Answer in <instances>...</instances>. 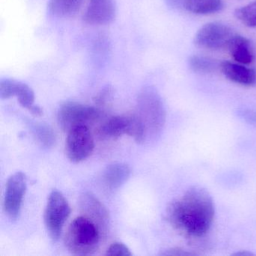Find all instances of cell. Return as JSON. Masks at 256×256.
<instances>
[{"mask_svg":"<svg viewBox=\"0 0 256 256\" xmlns=\"http://www.w3.org/2000/svg\"><path fill=\"white\" fill-rule=\"evenodd\" d=\"M70 214L71 208L68 200L60 192L53 190L48 198L44 220L48 232L54 241L59 239Z\"/></svg>","mask_w":256,"mask_h":256,"instance_id":"4","label":"cell"},{"mask_svg":"<svg viewBox=\"0 0 256 256\" xmlns=\"http://www.w3.org/2000/svg\"><path fill=\"white\" fill-rule=\"evenodd\" d=\"M164 4L174 10H185L186 0H164Z\"/></svg>","mask_w":256,"mask_h":256,"instance_id":"25","label":"cell"},{"mask_svg":"<svg viewBox=\"0 0 256 256\" xmlns=\"http://www.w3.org/2000/svg\"><path fill=\"white\" fill-rule=\"evenodd\" d=\"M26 191V176L23 172H16L8 178L4 194V208L11 220H17L20 215Z\"/></svg>","mask_w":256,"mask_h":256,"instance_id":"9","label":"cell"},{"mask_svg":"<svg viewBox=\"0 0 256 256\" xmlns=\"http://www.w3.org/2000/svg\"><path fill=\"white\" fill-rule=\"evenodd\" d=\"M240 116L248 124L256 126V112L251 110H244L241 112Z\"/></svg>","mask_w":256,"mask_h":256,"instance_id":"26","label":"cell"},{"mask_svg":"<svg viewBox=\"0 0 256 256\" xmlns=\"http://www.w3.org/2000/svg\"><path fill=\"white\" fill-rule=\"evenodd\" d=\"M100 115V110L96 108L76 102H66L58 110V124L64 131L68 132L74 127L94 122Z\"/></svg>","mask_w":256,"mask_h":256,"instance_id":"5","label":"cell"},{"mask_svg":"<svg viewBox=\"0 0 256 256\" xmlns=\"http://www.w3.org/2000/svg\"><path fill=\"white\" fill-rule=\"evenodd\" d=\"M188 66L194 72L209 74L220 68V62L216 60L203 55H193L188 58Z\"/></svg>","mask_w":256,"mask_h":256,"instance_id":"17","label":"cell"},{"mask_svg":"<svg viewBox=\"0 0 256 256\" xmlns=\"http://www.w3.org/2000/svg\"><path fill=\"white\" fill-rule=\"evenodd\" d=\"M37 138L46 146H50L55 142V134L49 126L41 124L36 128Z\"/></svg>","mask_w":256,"mask_h":256,"instance_id":"20","label":"cell"},{"mask_svg":"<svg viewBox=\"0 0 256 256\" xmlns=\"http://www.w3.org/2000/svg\"><path fill=\"white\" fill-rule=\"evenodd\" d=\"M132 253L130 248L120 242H115L110 244L106 251V256H131Z\"/></svg>","mask_w":256,"mask_h":256,"instance_id":"23","label":"cell"},{"mask_svg":"<svg viewBox=\"0 0 256 256\" xmlns=\"http://www.w3.org/2000/svg\"><path fill=\"white\" fill-rule=\"evenodd\" d=\"M222 0H186L185 10L196 14H211L221 11Z\"/></svg>","mask_w":256,"mask_h":256,"instance_id":"16","label":"cell"},{"mask_svg":"<svg viewBox=\"0 0 256 256\" xmlns=\"http://www.w3.org/2000/svg\"><path fill=\"white\" fill-rule=\"evenodd\" d=\"M220 70L226 78L234 83L247 86L256 84V70L244 66L242 64L222 61L220 62Z\"/></svg>","mask_w":256,"mask_h":256,"instance_id":"12","label":"cell"},{"mask_svg":"<svg viewBox=\"0 0 256 256\" xmlns=\"http://www.w3.org/2000/svg\"><path fill=\"white\" fill-rule=\"evenodd\" d=\"M215 216L214 200L210 193L200 186H192L168 208V220L185 236L200 238L212 226Z\"/></svg>","mask_w":256,"mask_h":256,"instance_id":"1","label":"cell"},{"mask_svg":"<svg viewBox=\"0 0 256 256\" xmlns=\"http://www.w3.org/2000/svg\"><path fill=\"white\" fill-rule=\"evenodd\" d=\"M162 256H194L196 253L190 252L186 250H182L180 248H172L166 250L164 252L162 253Z\"/></svg>","mask_w":256,"mask_h":256,"instance_id":"24","label":"cell"},{"mask_svg":"<svg viewBox=\"0 0 256 256\" xmlns=\"http://www.w3.org/2000/svg\"><path fill=\"white\" fill-rule=\"evenodd\" d=\"M116 14L115 0H89L83 20L88 24H109L114 20Z\"/></svg>","mask_w":256,"mask_h":256,"instance_id":"10","label":"cell"},{"mask_svg":"<svg viewBox=\"0 0 256 256\" xmlns=\"http://www.w3.org/2000/svg\"><path fill=\"white\" fill-rule=\"evenodd\" d=\"M14 96L17 97L20 106L28 109L30 112L35 106L34 104L35 94H34V90L29 85L24 83V82L18 80Z\"/></svg>","mask_w":256,"mask_h":256,"instance_id":"19","label":"cell"},{"mask_svg":"<svg viewBox=\"0 0 256 256\" xmlns=\"http://www.w3.org/2000/svg\"><path fill=\"white\" fill-rule=\"evenodd\" d=\"M95 148L94 138L88 126H79L68 132L66 154L70 161L78 163L86 160Z\"/></svg>","mask_w":256,"mask_h":256,"instance_id":"8","label":"cell"},{"mask_svg":"<svg viewBox=\"0 0 256 256\" xmlns=\"http://www.w3.org/2000/svg\"><path fill=\"white\" fill-rule=\"evenodd\" d=\"M102 232L94 221L84 216L74 218L65 236L67 250L77 256H86L96 251Z\"/></svg>","mask_w":256,"mask_h":256,"instance_id":"2","label":"cell"},{"mask_svg":"<svg viewBox=\"0 0 256 256\" xmlns=\"http://www.w3.org/2000/svg\"><path fill=\"white\" fill-rule=\"evenodd\" d=\"M234 34L227 25L210 22L202 26L194 37V44L200 48L218 50L227 48Z\"/></svg>","mask_w":256,"mask_h":256,"instance_id":"7","label":"cell"},{"mask_svg":"<svg viewBox=\"0 0 256 256\" xmlns=\"http://www.w3.org/2000/svg\"><path fill=\"white\" fill-rule=\"evenodd\" d=\"M229 53L238 64L248 65L254 60V54L251 42L242 36L234 35L227 48Z\"/></svg>","mask_w":256,"mask_h":256,"instance_id":"14","label":"cell"},{"mask_svg":"<svg viewBox=\"0 0 256 256\" xmlns=\"http://www.w3.org/2000/svg\"><path fill=\"white\" fill-rule=\"evenodd\" d=\"M83 0H49L50 14L56 18H66L76 14L82 6Z\"/></svg>","mask_w":256,"mask_h":256,"instance_id":"15","label":"cell"},{"mask_svg":"<svg viewBox=\"0 0 256 256\" xmlns=\"http://www.w3.org/2000/svg\"><path fill=\"white\" fill-rule=\"evenodd\" d=\"M80 208L84 216L90 218L98 226L102 234L107 232L108 211L95 196L89 192L84 193L80 199Z\"/></svg>","mask_w":256,"mask_h":256,"instance_id":"11","label":"cell"},{"mask_svg":"<svg viewBox=\"0 0 256 256\" xmlns=\"http://www.w3.org/2000/svg\"><path fill=\"white\" fill-rule=\"evenodd\" d=\"M234 16L246 26L256 28V0L240 8H236Z\"/></svg>","mask_w":256,"mask_h":256,"instance_id":"18","label":"cell"},{"mask_svg":"<svg viewBox=\"0 0 256 256\" xmlns=\"http://www.w3.org/2000/svg\"><path fill=\"white\" fill-rule=\"evenodd\" d=\"M131 169L125 163H114L106 168L103 173V182L110 190H116L130 179Z\"/></svg>","mask_w":256,"mask_h":256,"instance_id":"13","label":"cell"},{"mask_svg":"<svg viewBox=\"0 0 256 256\" xmlns=\"http://www.w3.org/2000/svg\"><path fill=\"white\" fill-rule=\"evenodd\" d=\"M102 136L116 139L124 134L132 138L136 142L142 140L144 136V126L138 115L128 114L112 116L100 128Z\"/></svg>","mask_w":256,"mask_h":256,"instance_id":"6","label":"cell"},{"mask_svg":"<svg viewBox=\"0 0 256 256\" xmlns=\"http://www.w3.org/2000/svg\"><path fill=\"white\" fill-rule=\"evenodd\" d=\"M114 89L110 85L103 88L94 97L96 104L98 106H106L113 97Z\"/></svg>","mask_w":256,"mask_h":256,"instance_id":"22","label":"cell"},{"mask_svg":"<svg viewBox=\"0 0 256 256\" xmlns=\"http://www.w3.org/2000/svg\"><path fill=\"white\" fill-rule=\"evenodd\" d=\"M234 256H254L253 253L250 252L244 251V252H238L234 253L233 254Z\"/></svg>","mask_w":256,"mask_h":256,"instance_id":"27","label":"cell"},{"mask_svg":"<svg viewBox=\"0 0 256 256\" xmlns=\"http://www.w3.org/2000/svg\"><path fill=\"white\" fill-rule=\"evenodd\" d=\"M18 80L12 78H2L0 80V98L8 100L16 96Z\"/></svg>","mask_w":256,"mask_h":256,"instance_id":"21","label":"cell"},{"mask_svg":"<svg viewBox=\"0 0 256 256\" xmlns=\"http://www.w3.org/2000/svg\"><path fill=\"white\" fill-rule=\"evenodd\" d=\"M138 116L144 124L146 134H158L164 127L166 112L158 91L152 86H146L138 96Z\"/></svg>","mask_w":256,"mask_h":256,"instance_id":"3","label":"cell"}]
</instances>
